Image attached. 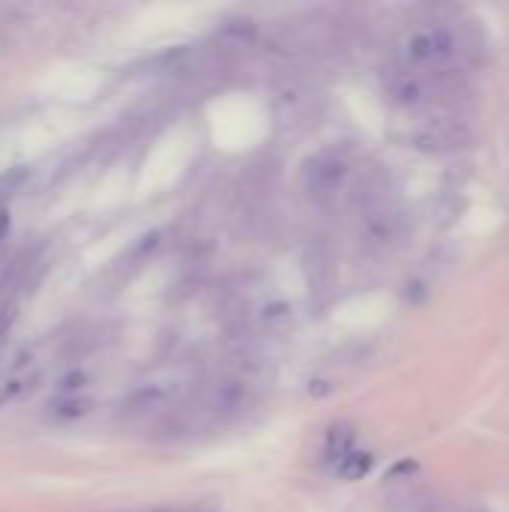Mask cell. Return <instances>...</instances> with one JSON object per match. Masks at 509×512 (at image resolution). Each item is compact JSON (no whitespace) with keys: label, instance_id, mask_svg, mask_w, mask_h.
<instances>
[{"label":"cell","instance_id":"obj_1","mask_svg":"<svg viewBox=\"0 0 509 512\" xmlns=\"http://www.w3.org/2000/svg\"><path fill=\"white\" fill-rule=\"evenodd\" d=\"M462 54V39L447 24L414 27L402 39V63L417 72H450Z\"/></svg>","mask_w":509,"mask_h":512},{"label":"cell","instance_id":"obj_2","mask_svg":"<svg viewBox=\"0 0 509 512\" xmlns=\"http://www.w3.org/2000/svg\"><path fill=\"white\" fill-rule=\"evenodd\" d=\"M345 180H348V162L333 153L312 156L303 168V192L318 204L333 201L345 186Z\"/></svg>","mask_w":509,"mask_h":512},{"label":"cell","instance_id":"obj_3","mask_svg":"<svg viewBox=\"0 0 509 512\" xmlns=\"http://www.w3.org/2000/svg\"><path fill=\"white\" fill-rule=\"evenodd\" d=\"M15 318H18V303H15V300L0 303V342H3V339H6V333L12 330Z\"/></svg>","mask_w":509,"mask_h":512},{"label":"cell","instance_id":"obj_4","mask_svg":"<svg viewBox=\"0 0 509 512\" xmlns=\"http://www.w3.org/2000/svg\"><path fill=\"white\" fill-rule=\"evenodd\" d=\"M6 234H9V207L0 204V243L6 240Z\"/></svg>","mask_w":509,"mask_h":512},{"label":"cell","instance_id":"obj_5","mask_svg":"<svg viewBox=\"0 0 509 512\" xmlns=\"http://www.w3.org/2000/svg\"><path fill=\"white\" fill-rule=\"evenodd\" d=\"M465 512H486V510H465Z\"/></svg>","mask_w":509,"mask_h":512}]
</instances>
